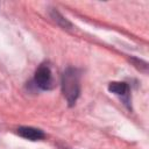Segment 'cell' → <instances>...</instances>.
<instances>
[{"instance_id":"6da1fadb","label":"cell","mask_w":149,"mask_h":149,"mask_svg":"<svg viewBox=\"0 0 149 149\" xmlns=\"http://www.w3.org/2000/svg\"><path fill=\"white\" fill-rule=\"evenodd\" d=\"M62 90L69 105H73L79 95V73L76 69L69 68L62 77Z\"/></svg>"},{"instance_id":"7a4b0ae2","label":"cell","mask_w":149,"mask_h":149,"mask_svg":"<svg viewBox=\"0 0 149 149\" xmlns=\"http://www.w3.org/2000/svg\"><path fill=\"white\" fill-rule=\"evenodd\" d=\"M34 81L41 90H51L54 87V78L50 68L45 64H42L35 72Z\"/></svg>"},{"instance_id":"3957f363","label":"cell","mask_w":149,"mask_h":149,"mask_svg":"<svg viewBox=\"0 0 149 149\" xmlns=\"http://www.w3.org/2000/svg\"><path fill=\"white\" fill-rule=\"evenodd\" d=\"M109 92L114 93L115 95L122 98L126 102H128V97H129V86L123 83V81H113L108 85Z\"/></svg>"},{"instance_id":"277c9868","label":"cell","mask_w":149,"mask_h":149,"mask_svg":"<svg viewBox=\"0 0 149 149\" xmlns=\"http://www.w3.org/2000/svg\"><path fill=\"white\" fill-rule=\"evenodd\" d=\"M17 134L23 139H27L30 141H38L44 137V133L41 129L33 128V127H20L17 129Z\"/></svg>"}]
</instances>
